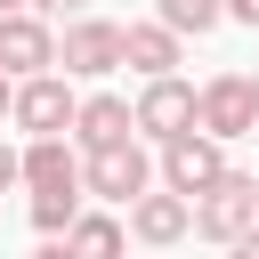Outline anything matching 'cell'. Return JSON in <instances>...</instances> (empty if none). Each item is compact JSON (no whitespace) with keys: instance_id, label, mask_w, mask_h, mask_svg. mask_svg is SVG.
<instances>
[{"instance_id":"cell-1","label":"cell","mask_w":259,"mask_h":259,"mask_svg":"<svg viewBox=\"0 0 259 259\" xmlns=\"http://www.w3.org/2000/svg\"><path fill=\"white\" fill-rule=\"evenodd\" d=\"M81 194H105V202H138V194H154V154H146V138H121V146H105V154H81Z\"/></svg>"},{"instance_id":"cell-2","label":"cell","mask_w":259,"mask_h":259,"mask_svg":"<svg viewBox=\"0 0 259 259\" xmlns=\"http://www.w3.org/2000/svg\"><path fill=\"white\" fill-rule=\"evenodd\" d=\"M186 210H194V235L227 251L235 235H251V227H259V178H251V170H227V178H219L202 202H186Z\"/></svg>"},{"instance_id":"cell-3","label":"cell","mask_w":259,"mask_h":259,"mask_svg":"<svg viewBox=\"0 0 259 259\" xmlns=\"http://www.w3.org/2000/svg\"><path fill=\"white\" fill-rule=\"evenodd\" d=\"M194 130H202L210 146L251 138V130H259V121H251V73H210V81L194 89Z\"/></svg>"},{"instance_id":"cell-4","label":"cell","mask_w":259,"mask_h":259,"mask_svg":"<svg viewBox=\"0 0 259 259\" xmlns=\"http://www.w3.org/2000/svg\"><path fill=\"white\" fill-rule=\"evenodd\" d=\"M113 65H121V24L73 16V24L57 32V73H65V81H105Z\"/></svg>"},{"instance_id":"cell-5","label":"cell","mask_w":259,"mask_h":259,"mask_svg":"<svg viewBox=\"0 0 259 259\" xmlns=\"http://www.w3.org/2000/svg\"><path fill=\"white\" fill-rule=\"evenodd\" d=\"M219 178H227V146H210L202 130H186V138H170V146H162V194L202 202Z\"/></svg>"},{"instance_id":"cell-6","label":"cell","mask_w":259,"mask_h":259,"mask_svg":"<svg viewBox=\"0 0 259 259\" xmlns=\"http://www.w3.org/2000/svg\"><path fill=\"white\" fill-rule=\"evenodd\" d=\"M73 81L65 73H40V81H16V97H8V121L24 130V138H65L73 130Z\"/></svg>"},{"instance_id":"cell-7","label":"cell","mask_w":259,"mask_h":259,"mask_svg":"<svg viewBox=\"0 0 259 259\" xmlns=\"http://www.w3.org/2000/svg\"><path fill=\"white\" fill-rule=\"evenodd\" d=\"M130 130L138 138H154V146H170V138H186L194 130V89L170 73V81H146L138 97H130Z\"/></svg>"},{"instance_id":"cell-8","label":"cell","mask_w":259,"mask_h":259,"mask_svg":"<svg viewBox=\"0 0 259 259\" xmlns=\"http://www.w3.org/2000/svg\"><path fill=\"white\" fill-rule=\"evenodd\" d=\"M0 73L8 81H40V73H57V32L24 8V16H0Z\"/></svg>"},{"instance_id":"cell-9","label":"cell","mask_w":259,"mask_h":259,"mask_svg":"<svg viewBox=\"0 0 259 259\" xmlns=\"http://www.w3.org/2000/svg\"><path fill=\"white\" fill-rule=\"evenodd\" d=\"M16 178H24L32 194H81V154H73L65 138H32V146L16 154Z\"/></svg>"},{"instance_id":"cell-10","label":"cell","mask_w":259,"mask_h":259,"mask_svg":"<svg viewBox=\"0 0 259 259\" xmlns=\"http://www.w3.org/2000/svg\"><path fill=\"white\" fill-rule=\"evenodd\" d=\"M73 138H81V154H105V146L138 138V130H130V97H113V89H89V97L73 105Z\"/></svg>"},{"instance_id":"cell-11","label":"cell","mask_w":259,"mask_h":259,"mask_svg":"<svg viewBox=\"0 0 259 259\" xmlns=\"http://www.w3.org/2000/svg\"><path fill=\"white\" fill-rule=\"evenodd\" d=\"M186 227H194V210H186L178 194H138V202H130V235H138L146 251H170Z\"/></svg>"},{"instance_id":"cell-12","label":"cell","mask_w":259,"mask_h":259,"mask_svg":"<svg viewBox=\"0 0 259 259\" xmlns=\"http://www.w3.org/2000/svg\"><path fill=\"white\" fill-rule=\"evenodd\" d=\"M121 65L146 73V81H170V73H178V40H170L162 24H121Z\"/></svg>"},{"instance_id":"cell-13","label":"cell","mask_w":259,"mask_h":259,"mask_svg":"<svg viewBox=\"0 0 259 259\" xmlns=\"http://www.w3.org/2000/svg\"><path fill=\"white\" fill-rule=\"evenodd\" d=\"M65 251H73V259H121V251H130V227H121L113 210H81V219L65 227Z\"/></svg>"},{"instance_id":"cell-14","label":"cell","mask_w":259,"mask_h":259,"mask_svg":"<svg viewBox=\"0 0 259 259\" xmlns=\"http://www.w3.org/2000/svg\"><path fill=\"white\" fill-rule=\"evenodd\" d=\"M154 24H162L170 40H186V32L202 40V32H219L227 16H219V0H154Z\"/></svg>"},{"instance_id":"cell-15","label":"cell","mask_w":259,"mask_h":259,"mask_svg":"<svg viewBox=\"0 0 259 259\" xmlns=\"http://www.w3.org/2000/svg\"><path fill=\"white\" fill-rule=\"evenodd\" d=\"M73 219H81V194H32V227H40V243H65Z\"/></svg>"},{"instance_id":"cell-16","label":"cell","mask_w":259,"mask_h":259,"mask_svg":"<svg viewBox=\"0 0 259 259\" xmlns=\"http://www.w3.org/2000/svg\"><path fill=\"white\" fill-rule=\"evenodd\" d=\"M32 16L49 24V16H89V0H32Z\"/></svg>"},{"instance_id":"cell-17","label":"cell","mask_w":259,"mask_h":259,"mask_svg":"<svg viewBox=\"0 0 259 259\" xmlns=\"http://www.w3.org/2000/svg\"><path fill=\"white\" fill-rule=\"evenodd\" d=\"M219 16H235V24H259V0H219Z\"/></svg>"},{"instance_id":"cell-18","label":"cell","mask_w":259,"mask_h":259,"mask_svg":"<svg viewBox=\"0 0 259 259\" xmlns=\"http://www.w3.org/2000/svg\"><path fill=\"white\" fill-rule=\"evenodd\" d=\"M8 186H24V178H16V146H0V194H8Z\"/></svg>"},{"instance_id":"cell-19","label":"cell","mask_w":259,"mask_h":259,"mask_svg":"<svg viewBox=\"0 0 259 259\" xmlns=\"http://www.w3.org/2000/svg\"><path fill=\"white\" fill-rule=\"evenodd\" d=\"M227 259H259V227H251V235H235V243H227Z\"/></svg>"},{"instance_id":"cell-20","label":"cell","mask_w":259,"mask_h":259,"mask_svg":"<svg viewBox=\"0 0 259 259\" xmlns=\"http://www.w3.org/2000/svg\"><path fill=\"white\" fill-rule=\"evenodd\" d=\"M32 259H73V251H65V243H40V251H32Z\"/></svg>"},{"instance_id":"cell-21","label":"cell","mask_w":259,"mask_h":259,"mask_svg":"<svg viewBox=\"0 0 259 259\" xmlns=\"http://www.w3.org/2000/svg\"><path fill=\"white\" fill-rule=\"evenodd\" d=\"M8 97H16V81H8V73H0V121H8Z\"/></svg>"},{"instance_id":"cell-22","label":"cell","mask_w":259,"mask_h":259,"mask_svg":"<svg viewBox=\"0 0 259 259\" xmlns=\"http://www.w3.org/2000/svg\"><path fill=\"white\" fill-rule=\"evenodd\" d=\"M24 8H32V0H0V16H24Z\"/></svg>"},{"instance_id":"cell-23","label":"cell","mask_w":259,"mask_h":259,"mask_svg":"<svg viewBox=\"0 0 259 259\" xmlns=\"http://www.w3.org/2000/svg\"><path fill=\"white\" fill-rule=\"evenodd\" d=\"M251 121H259V73H251Z\"/></svg>"}]
</instances>
